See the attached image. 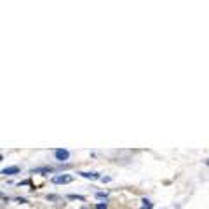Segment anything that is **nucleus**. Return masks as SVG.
<instances>
[{
    "label": "nucleus",
    "instance_id": "2",
    "mask_svg": "<svg viewBox=\"0 0 209 209\" xmlns=\"http://www.w3.org/2000/svg\"><path fill=\"white\" fill-rule=\"evenodd\" d=\"M54 157H56V160H60V162H66L70 159V152L65 148H58V150H54Z\"/></svg>",
    "mask_w": 209,
    "mask_h": 209
},
{
    "label": "nucleus",
    "instance_id": "6",
    "mask_svg": "<svg viewBox=\"0 0 209 209\" xmlns=\"http://www.w3.org/2000/svg\"><path fill=\"white\" fill-rule=\"evenodd\" d=\"M152 208H153V204L148 199H143V209H152Z\"/></svg>",
    "mask_w": 209,
    "mask_h": 209
},
{
    "label": "nucleus",
    "instance_id": "5",
    "mask_svg": "<svg viewBox=\"0 0 209 209\" xmlns=\"http://www.w3.org/2000/svg\"><path fill=\"white\" fill-rule=\"evenodd\" d=\"M54 167H39V169H31V173L35 174V173H52Z\"/></svg>",
    "mask_w": 209,
    "mask_h": 209
},
{
    "label": "nucleus",
    "instance_id": "1",
    "mask_svg": "<svg viewBox=\"0 0 209 209\" xmlns=\"http://www.w3.org/2000/svg\"><path fill=\"white\" fill-rule=\"evenodd\" d=\"M51 181L54 185H66V183H71L73 181V176H70V174H56V176H52Z\"/></svg>",
    "mask_w": 209,
    "mask_h": 209
},
{
    "label": "nucleus",
    "instance_id": "4",
    "mask_svg": "<svg viewBox=\"0 0 209 209\" xmlns=\"http://www.w3.org/2000/svg\"><path fill=\"white\" fill-rule=\"evenodd\" d=\"M18 173H19L18 166H10V167H5L2 171V174H5V176H12V174H18Z\"/></svg>",
    "mask_w": 209,
    "mask_h": 209
},
{
    "label": "nucleus",
    "instance_id": "9",
    "mask_svg": "<svg viewBox=\"0 0 209 209\" xmlns=\"http://www.w3.org/2000/svg\"><path fill=\"white\" fill-rule=\"evenodd\" d=\"M96 209H108V206H106V202H100V204H96Z\"/></svg>",
    "mask_w": 209,
    "mask_h": 209
},
{
    "label": "nucleus",
    "instance_id": "7",
    "mask_svg": "<svg viewBox=\"0 0 209 209\" xmlns=\"http://www.w3.org/2000/svg\"><path fill=\"white\" fill-rule=\"evenodd\" d=\"M96 197H98V199H101V200H103V199L106 200V199H108V193H103V192H98V193H96Z\"/></svg>",
    "mask_w": 209,
    "mask_h": 209
},
{
    "label": "nucleus",
    "instance_id": "10",
    "mask_svg": "<svg viewBox=\"0 0 209 209\" xmlns=\"http://www.w3.org/2000/svg\"><path fill=\"white\" fill-rule=\"evenodd\" d=\"M2 160H4V159H2V155H0V162H2Z\"/></svg>",
    "mask_w": 209,
    "mask_h": 209
},
{
    "label": "nucleus",
    "instance_id": "8",
    "mask_svg": "<svg viewBox=\"0 0 209 209\" xmlns=\"http://www.w3.org/2000/svg\"><path fill=\"white\" fill-rule=\"evenodd\" d=\"M68 199H77V200H84V197H82V195H75V193H71V195H68Z\"/></svg>",
    "mask_w": 209,
    "mask_h": 209
},
{
    "label": "nucleus",
    "instance_id": "3",
    "mask_svg": "<svg viewBox=\"0 0 209 209\" xmlns=\"http://www.w3.org/2000/svg\"><path fill=\"white\" fill-rule=\"evenodd\" d=\"M79 174L82 176V178H86V179H101L100 173H86V171H80Z\"/></svg>",
    "mask_w": 209,
    "mask_h": 209
}]
</instances>
